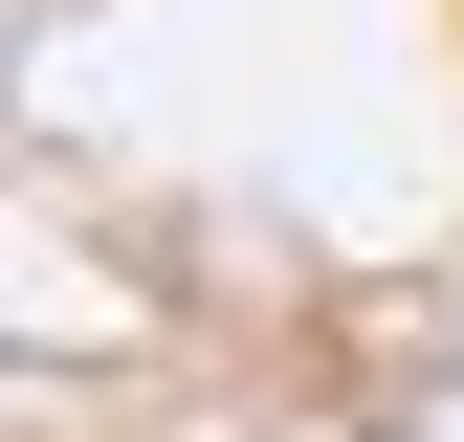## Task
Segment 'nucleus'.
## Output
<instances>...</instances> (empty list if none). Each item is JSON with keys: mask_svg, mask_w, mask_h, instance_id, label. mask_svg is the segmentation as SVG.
<instances>
[{"mask_svg": "<svg viewBox=\"0 0 464 442\" xmlns=\"http://www.w3.org/2000/svg\"><path fill=\"white\" fill-rule=\"evenodd\" d=\"M23 442H464V0H23Z\"/></svg>", "mask_w": 464, "mask_h": 442, "instance_id": "nucleus-1", "label": "nucleus"}]
</instances>
